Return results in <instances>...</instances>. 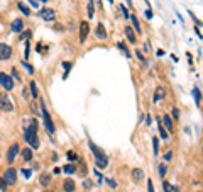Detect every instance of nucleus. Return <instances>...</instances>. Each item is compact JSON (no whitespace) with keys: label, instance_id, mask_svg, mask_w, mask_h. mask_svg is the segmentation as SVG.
Here are the masks:
<instances>
[{"label":"nucleus","instance_id":"f257e3e1","mask_svg":"<svg viewBox=\"0 0 203 192\" xmlns=\"http://www.w3.org/2000/svg\"><path fill=\"white\" fill-rule=\"evenodd\" d=\"M88 148H90V151L93 153V157H95V165H96V168H107L108 167V157H107V153L102 150L98 144H95L91 139H88Z\"/></svg>","mask_w":203,"mask_h":192},{"label":"nucleus","instance_id":"f03ea898","mask_svg":"<svg viewBox=\"0 0 203 192\" xmlns=\"http://www.w3.org/2000/svg\"><path fill=\"white\" fill-rule=\"evenodd\" d=\"M39 110H41V114H42V123H44L46 131L51 136L56 134V124H54L53 117H51V114H49V110H47V107H46V102H44L42 99H39Z\"/></svg>","mask_w":203,"mask_h":192},{"label":"nucleus","instance_id":"7ed1b4c3","mask_svg":"<svg viewBox=\"0 0 203 192\" xmlns=\"http://www.w3.org/2000/svg\"><path fill=\"white\" fill-rule=\"evenodd\" d=\"M24 141H26L32 150H39L41 141H39V136H37V129L32 128L31 124H27L26 128H24Z\"/></svg>","mask_w":203,"mask_h":192},{"label":"nucleus","instance_id":"20e7f679","mask_svg":"<svg viewBox=\"0 0 203 192\" xmlns=\"http://www.w3.org/2000/svg\"><path fill=\"white\" fill-rule=\"evenodd\" d=\"M17 175H19L17 168H14L12 165H9V167L5 168V172H4L2 178L7 182V185H9V187H12V185H15V184H17V180H19V177H17Z\"/></svg>","mask_w":203,"mask_h":192},{"label":"nucleus","instance_id":"39448f33","mask_svg":"<svg viewBox=\"0 0 203 192\" xmlns=\"http://www.w3.org/2000/svg\"><path fill=\"white\" fill-rule=\"evenodd\" d=\"M15 87V82L12 80V77L7 71H0V89H4L5 92H10Z\"/></svg>","mask_w":203,"mask_h":192},{"label":"nucleus","instance_id":"423d86ee","mask_svg":"<svg viewBox=\"0 0 203 192\" xmlns=\"http://www.w3.org/2000/svg\"><path fill=\"white\" fill-rule=\"evenodd\" d=\"M20 153V144L19 143H12L9 148H7V153H5V160L9 165H12L15 162V158L19 157Z\"/></svg>","mask_w":203,"mask_h":192},{"label":"nucleus","instance_id":"0eeeda50","mask_svg":"<svg viewBox=\"0 0 203 192\" xmlns=\"http://www.w3.org/2000/svg\"><path fill=\"white\" fill-rule=\"evenodd\" d=\"M14 55V49L10 44H7V43H0V61H7V60H10Z\"/></svg>","mask_w":203,"mask_h":192},{"label":"nucleus","instance_id":"6e6552de","mask_svg":"<svg viewBox=\"0 0 203 192\" xmlns=\"http://www.w3.org/2000/svg\"><path fill=\"white\" fill-rule=\"evenodd\" d=\"M80 44H85L86 43V39H88V34H90V22L88 21H81L80 22Z\"/></svg>","mask_w":203,"mask_h":192},{"label":"nucleus","instance_id":"1a4fd4ad","mask_svg":"<svg viewBox=\"0 0 203 192\" xmlns=\"http://www.w3.org/2000/svg\"><path fill=\"white\" fill-rule=\"evenodd\" d=\"M0 110H4V112H12L14 110V104L10 102V99L5 92L0 94Z\"/></svg>","mask_w":203,"mask_h":192},{"label":"nucleus","instance_id":"9d476101","mask_svg":"<svg viewBox=\"0 0 203 192\" xmlns=\"http://www.w3.org/2000/svg\"><path fill=\"white\" fill-rule=\"evenodd\" d=\"M161 124H162V128L168 131L169 134L174 131V121H173V117L169 116V114H162L161 117Z\"/></svg>","mask_w":203,"mask_h":192},{"label":"nucleus","instance_id":"9b49d317","mask_svg":"<svg viewBox=\"0 0 203 192\" xmlns=\"http://www.w3.org/2000/svg\"><path fill=\"white\" fill-rule=\"evenodd\" d=\"M95 36H96V39H98V41H107V38H108L107 27H105L102 22H98V24L95 26Z\"/></svg>","mask_w":203,"mask_h":192},{"label":"nucleus","instance_id":"f8f14e48","mask_svg":"<svg viewBox=\"0 0 203 192\" xmlns=\"http://www.w3.org/2000/svg\"><path fill=\"white\" fill-rule=\"evenodd\" d=\"M61 187H63V192H76V182H74V178H71V177L64 178Z\"/></svg>","mask_w":203,"mask_h":192},{"label":"nucleus","instance_id":"ddd939ff","mask_svg":"<svg viewBox=\"0 0 203 192\" xmlns=\"http://www.w3.org/2000/svg\"><path fill=\"white\" fill-rule=\"evenodd\" d=\"M124 34H125V38H127V41L130 43V44H137V34L134 32V29L130 27V24H127L125 27H124Z\"/></svg>","mask_w":203,"mask_h":192},{"label":"nucleus","instance_id":"4468645a","mask_svg":"<svg viewBox=\"0 0 203 192\" xmlns=\"http://www.w3.org/2000/svg\"><path fill=\"white\" fill-rule=\"evenodd\" d=\"M166 95H168V90H166V87L157 85V87H156V90H154L152 102H159V100H162V99H166Z\"/></svg>","mask_w":203,"mask_h":192},{"label":"nucleus","instance_id":"2eb2a0df","mask_svg":"<svg viewBox=\"0 0 203 192\" xmlns=\"http://www.w3.org/2000/svg\"><path fill=\"white\" fill-rule=\"evenodd\" d=\"M129 21H130V27L134 29V32L137 36L142 34V26H141V22H139V17L135 14H130V17H129Z\"/></svg>","mask_w":203,"mask_h":192},{"label":"nucleus","instance_id":"dca6fc26","mask_svg":"<svg viewBox=\"0 0 203 192\" xmlns=\"http://www.w3.org/2000/svg\"><path fill=\"white\" fill-rule=\"evenodd\" d=\"M39 17H42L44 21H47V22H53L54 19H56V12H54L53 9H41L39 10Z\"/></svg>","mask_w":203,"mask_h":192},{"label":"nucleus","instance_id":"f3484780","mask_svg":"<svg viewBox=\"0 0 203 192\" xmlns=\"http://www.w3.org/2000/svg\"><path fill=\"white\" fill-rule=\"evenodd\" d=\"M24 27H26V24H24V21H22L20 17L14 19L12 24H10V31H12V32H15V34L22 32V31H24Z\"/></svg>","mask_w":203,"mask_h":192},{"label":"nucleus","instance_id":"a211bd4d","mask_svg":"<svg viewBox=\"0 0 203 192\" xmlns=\"http://www.w3.org/2000/svg\"><path fill=\"white\" fill-rule=\"evenodd\" d=\"M130 177H132V180H134V182H137V184H139V182H142V180L146 178V173H144V170H142V168L135 167V168H132V170H130Z\"/></svg>","mask_w":203,"mask_h":192},{"label":"nucleus","instance_id":"6ab92c4d","mask_svg":"<svg viewBox=\"0 0 203 192\" xmlns=\"http://www.w3.org/2000/svg\"><path fill=\"white\" fill-rule=\"evenodd\" d=\"M86 172H88V165L85 163V160L83 158H78V162H76V173H80V177H86Z\"/></svg>","mask_w":203,"mask_h":192},{"label":"nucleus","instance_id":"aec40b11","mask_svg":"<svg viewBox=\"0 0 203 192\" xmlns=\"http://www.w3.org/2000/svg\"><path fill=\"white\" fill-rule=\"evenodd\" d=\"M20 157H22V160L24 162H31L34 157V150L31 148V146H26V148H20V153H19Z\"/></svg>","mask_w":203,"mask_h":192},{"label":"nucleus","instance_id":"412c9836","mask_svg":"<svg viewBox=\"0 0 203 192\" xmlns=\"http://www.w3.org/2000/svg\"><path fill=\"white\" fill-rule=\"evenodd\" d=\"M29 94H31V97H32L34 100H37L39 99V90H37V83H36V80H29Z\"/></svg>","mask_w":203,"mask_h":192},{"label":"nucleus","instance_id":"4be33fe9","mask_svg":"<svg viewBox=\"0 0 203 192\" xmlns=\"http://www.w3.org/2000/svg\"><path fill=\"white\" fill-rule=\"evenodd\" d=\"M51 182H53V177H51V173H49V172H42V173L39 175V184H41V187H44V189H46V187L51 184Z\"/></svg>","mask_w":203,"mask_h":192},{"label":"nucleus","instance_id":"5701e85b","mask_svg":"<svg viewBox=\"0 0 203 192\" xmlns=\"http://www.w3.org/2000/svg\"><path fill=\"white\" fill-rule=\"evenodd\" d=\"M156 123H157V131H159V138L161 139H169V133L164 128H162L161 124V117H156Z\"/></svg>","mask_w":203,"mask_h":192},{"label":"nucleus","instance_id":"b1692460","mask_svg":"<svg viewBox=\"0 0 203 192\" xmlns=\"http://www.w3.org/2000/svg\"><path fill=\"white\" fill-rule=\"evenodd\" d=\"M17 7H19V10L20 12H22V15H26V17H31V7H29V5H27L26 2H22V0H19V2H17Z\"/></svg>","mask_w":203,"mask_h":192},{"label":"nucleus","instance_id":"393cba45","mask_svg":"<svg viewBox=\"0 0 203 192\" xmlns=\"http://www.w3.org/2000/svg\"><path fill=\"white\" fill-rule=\"evenodd\" d=\"M9 75L12 77V80L15 83H22V77H20L19 68H17V66H10V73H9Z\"/></svg>","mask_w":203,"mask_h":192},{"label":"nucleus","instance_id":"a878e982","mask_svg":"<svg viewBox=\"0 0 203 192\" xmlns=\"http://www.w3.org/2000/svg\"><path fill=\"white\" fill-rule=\"evenodd\" d=\"M117 48L120 49V51H122V53H124L125 56H127L129 60L132 58V53L129 51V46H127V43H125V41H119V43H117Z\"/></svg>","mask_w":203,"mask_h":192},{"label":"nucleus","instance_id":"bb28decb","mask_svg":"<svg viewBox=\"0 0 203 192\" xmlns=\"http://www.w3.org/2000/svg\"><path fill=\"white\" fill-rule=\"evenodd\" d=\"M86 15H88V21L95 17V0H88V4H86Z\"/></svg>","mask_w":203,"mask_h":192},{"label":"nucleus","instance_id":"cd10ccee","mask_svg":"<svg viewBox=\"0 0 203 192\" xmlns=\"http://www.w3.org/2000/svg\"><path fill=\"white\" fill-rule=\"evenodd\" d=\"M162 189H164V192H181L178 187H174L173 184H169L168 180H164V178H162Z\"/></svg>","mask_w":203,"mask_h":192},{"label":"nucleus","instance_id":"c85d7f7f","mask_svg":"<svg viewBox=\"0 0 203 192\" xmlns=\"http://www.w3.org/2000/svg\"><path fill=\"white\" fill-rule=\"evenodd\" d=\"M157 172H159V177L164 178V177H166V173H168V163H166V162L157 163Z\"/></svg>","mask_w":203,"mask_h":192},{"label":"nucleus","instance_id":"c756f323","mask_svg":"<svg viewBox=\"0 0 203 192\" xmlns=\"http://www.w3.org/2000/svg\"><path fill=\"white\" fill-rule=\"evenodd\" d=\"M63 172L64 173H68V175H73V173H76V163H66L64 167H63Z\"/></svg>","mask_w":203,"mask_h":192},{"label":"nucleus","instance_id":"7c9ffc66","mask_svg":"<svg viewBox=\"0 0 203 192\" xmlns=\"http://www.w3.org/2000/svg\"><path fill=\"white\" fill-rule=\"evenodd\" d=\"M152 151H154V157H159V138L157 136H154L152 138Z\"/></svg>","mask_w":203,"mask_h":192},{"label":"nucleus","instance_id":"2f4dec72","mask_svg":"<svg viewBox=\"0 0 203 192\" xmlns=\"http://www.w3.org/2000/svg\"><path fill=\"white\" fill-rule=\"evenodd\" d=\"M63 68H64V75H63V78L66 80L68 78V73L71 71V68H73V63L71 61H63Z\"/></svg>","mask_w":203,"mask_h":192},{"label":"nucleus","instance_id":"473e14b6","mask_svg":"<svg viewBox=\"0 0 203 192\" xmlns=\"http://www.w3.org/2000/svg\"><path fill=\"white\" fill-rule=\"evenodd\" d=\"M20 65H22V66L27 70V73H29V75H34V73H36V68H34L32 65H29L26 60H22V61H20Z\"/></svg>","mask_w":203,"mask_h":192},{"label":"nucleus","instance_id":"72a5a7b5","mask_svg":"<svg viewBox=\"0 0 203 192\" xmlns=\"http://www.w3.org/2000/svg\"><path fill=\"white\" fill-rule=\"evenodd\" d=\"M29 56H31V39H27L26 41V48H24V60H29Z\"/></svg>","mask_w":203,"mask_h":192},{"label":"nucleus","instance_id":"f704fd0d","mask_svg":"<svg viewBox=\"0 0 203 192\" xmlns=\"http://www.w3.org/2000/svg\"><path fill=\"white\" fill-rule=\"evenodd\" d=\"M27 39H31V31L24 29L22 32H19V41H27Z\"/></svg>","mask_w":203,"mask_h":192},{"label":"nucleus","instance_id":"c9c22d12","mask_svg":"<svg viewBox=\"0 0 203 192\" xmlns=\"http://www.w3.org/2000/svg\"><path fill=\"white\" fill-rule=\"evenodd\" d=\"M66 157H68V160H69L71 163H76V162H78V158H80L73 150H69V151H68V153H66Z\"/></svg>","mask_w":203,"mask_h":192},{"label":"nucleus","instance_id":"e433bc0d","mask_svg":"<svg viewBox=\"0 0 203 192\" xmlns=\"http://www.w3.org/2000/svg\"><path fill=\"white\" fill-rule=\"evenodd\" d=\"M134 55H135V58H137L139 61L146 63V56H144V55H146V53H142V49H139V48H137V49H135V51H134Z\"/></svg>","mask_w":203,"mask_h":192},{"label":"nucleus","instance_id":"4c0bfd02","mask_svg":"<svg viewBox=\"0 0 203 192\" xmlns=\"http://www.w3.org/2000/svg\"><path fill=\"white\" fill-rule=\"evenodd\" d=\"M193 95H195L196 105H198V107H200V99H202V90L198 89V87H195V89H193Z\"/></svg>","mask_w":203,"mask_h":192},{"label":"nucleus","instance_id":"58836bf2","mask_svg":"<svg viewBox=\"0 0 203 192\" xmlns=\"http://www.w3.org/2000/svg\"><path fill=\"white\" fill-rule=\"evenodd\" d=\"M103 180H105V182H107L108 184V187H110V189H117V187H119V184H117V180H114V178H110V177H107V178H103Z\"/></svg>","mask_w":203,"mask_h":192},{"label":"nucleus","instance_id":"ea45409f","mask_svg":"<svg viewBox=\"0 0 203 192\" xmlns=\"http://www.w3.org/2000/svg\"><path fill=\"white\" fill-rule=\"evenodd\" d=\"M171 117H173V121H179V109L178 107H171Z\"/></svg>","mask_w":203,"mask_h":192},{"label":"nucleus","instance_id":"a19ab883","mask_svg":"<svg viewBox=\"0 0 203 192\" xmlns=\"http://www.w3.org/2000/svg\"><path fill=\"white\" fill-rule=\"evenodd\" d=\"M120 10H122V15H124V19L129 21V17H130V12H129V9L125 5H120Z\"/></svg>","mask_w":203,"mask_h":192},{"label":"nucleus","instance_id":"79ce46f5","mask_svg":"<svg viewBox=\"0 0 203 192\" xmlns=\"http://www.w3.org/2000/svg\"><path fill=\"white\" fill-rule=\"evenodd\" d=\"M31 112H32L34 116H39V114H41L39 105H37V104H31Z\"/></svg>","mask_w":203,"mask_h":192},{"label":"nucleus","instance_id":"37998d69","mask_svg":"<svg viewBox=\"0 0 203 192\" xmlns=\"http://www.w3.org/2000/svg\"><path fill=\"white\" fill-rule=\"evenodd\" d=\"M173 155H174V151H173V150L166 151V153H164V162H166V163L171 162V160H173Z\"/></svg>","mask_w":203,"mask_h":192},{"label":"nucleus","instance_id":"c03bdc74","mask_svg":"<svg viewBox=\"0 0 203 192\" xmlns=\"http://www.w3.org/2000/svg\"><path fill=\"white\" fill-rule=\"evenodd\" d=\"M144 17H146L147 21H151V19L154 17V14H152V9H146V10H144Z\"/></svg>","mask_w":203,"mask_h":192},{"label":"nucleus","instance_id":"a18cd8bd","mask_svg":"<svg viewBox=\"0 0 203 192\" xmlns=\"http://www.w3.org/2000/svg\"><path fill=\"white\" fill-rule=\"evenodd\" d=\"M7 189H9L7 182H5V180H4L2 177H0V191H2V192H7Z\"/></svg>","mask_w":203,"mask_h":192},{"label":"nucleus","instance_id":"49530a36","mask_svg":"<svg viewBox=\"0 0 203 192\" xmlns=\"http://www.w3.org/2000/svg\"><path fill=\"white\" fill-rule=\"evenodd\" d=\"M147 192H156L154 191V184H152L151 178H147Z\"/></svg>","mask_w":203,"mask_h":192},{"label":"nucleus","instance_id":"de8ad7c7","mask_svg":"<svg viewBox=\"0 0 203 192\" xmlns=\"http://www.w3.org/2000/svg\"><path fill=\"white\" fill-rule=\"evenodd\" d=\"M91 185H93V184H91V180H90V178H88V180H86V177L83 178V187H85V189H90Z\"/></svg>","mask_w":203,"mask_h":192},{"label":"nucleus","instance_id":"09e8293b","mask_svg":"<svg viewBox=\"0 0 203 192\" xmlns=\"http://www.w3.org/2000/svg\"><path fill=\"white\" fill-rule=\"evenodd\" d=\"M95 175H96V177H98V182H100V184H102V182H103V178H105V177H103V175H102V173H100V170H98V168H95Z\"/></svg>","mask_w":203,"mask_h":192},{"label":"nucleus","instance_id":"8fccbe9b","mask_svg":"<svg viewBox=\"0 0 203 192\" xmlns=\"http://www.w3.org/2000/svg\"><path fill=\"white\" fill-rule=\"evenodd\" d=\"M142 53H151V43L149 41L144 43V51H142Z\"/></svg>","mask_w":203,"mask_h":192},{"label":"nucleus","instance_id":"3c124183","mask_svg":"<svg viewBox=\"0 0 203 192\" xmlns=\"http://www.w3.org/2000/svg\"><path fill=\"white\" fill-rule=\"evenodd\" d=\"M22 97H24V100H29V99H31V94H29V90L27 89L22 90Z\"/></svg>","mask_w":203,"mask_h":192},{"label":"nucleus","instance_id":"603ef678","mask_svg":"<svg viewBox=\"0 0 203 192\" xmlns=\"http://www.w3.org/2000/svg\"><path fill=\"white\" fill-rule=\"evenodd\" d=\"M144 121H146V126H151V124H152V117H151V114H146Z\"/></svg>","mask_w":203,"mask_h":192},{"label":"nucleus","instance_id":"864d4df0","mask_svg":"<svg viewBox=\"0 0 203 192\" xmlns=\"http://www.w3.org/2000/svg\"><path fill=\"white\" fill-rule=\"evenodd\" d=\"M20 172L26 175V178H31V175H32V170H27V168H22Z\"/></svg>","mask_w":203,"mask_h":192},{"label":"nucleus","instance_id":"5fc2aeb1","mask_svg":"<svg viewBox=\"0 0 203 192\" xmlns=\"http://www.w3.org/2000/svg\"><path fill=\"white\" fill-rule=\"evenodd\" d=\"M29 5L34 9H39V2H37V0H29Z\"/></svg>","mask_w":203,"mask_h":192},{"label":"nucleus","instance_id":"6e6d98bb","mask_svg":"<svg viewBox=\"0 0 203 192\" xmlns=\"http://www.w3.org/2000/svg\"><path fill=\"white\" fill-rule=\"evenodd\" d=\"M53 173H54V175H58V173H61V168H59V167H56V168H54V170H53Z\"/></svg>","mask_w":203,"mask_h":192},{"label":"nucleus","instance_id":"4d7b16f0","mask_svg":"<svg viewBox=\"0 0 203 192\" xmlns=\"http://www.w3.org/2000/svg\"><path fill=\"white\" fill-rule=\"evenodd\" d=\"M156 53H157V56H162V55H164V51H162V49H157Z\"/></svg>","mask_w":203,"mask_h":192},{"label":"nucleus","instance_id":"13d9d810","mask_svg":"<svg viewBox=\"0 0 203 192\" xmlns=\"http://www.w3.org/2000/svg\"><path fill=\"white\" fill-rule=\"evenodd\" d=\"M96 5H98L100 9H103V5H102V0H96Z\"/></svg>","mask_w":203,"mask_h":192},{"label":"nucleus","instance_id":"bf43d9fd","mask_svg":"<svg viewBox=\"0 0 203 192\" xmlns=\"http://www.w3.org/2000/svg\"><path fill=\"white\" fill-rule=\"evenodd\" d=\"M39 2H42V4H47V2H49V0H39Z\"/></svg>","mask_w":203,"mask_h":192},{"label":"nucleus","instance_id":"052dcab7","mask_svg":"<svg viewBox=\"0 0 203 192\" xmlns=\"http://www.w3.org/2000/svg\"><path fill=\"white\" fill-rule=\"evenodd\" d=\"M108 2H110V4H114V0H108Z\"/></svg>","mask_w":203,"mask_h":192},{"label":"nucleus","instance_id":"680f3d73","mask_svg":"<svg viewBox=\"0 0 203 192\" xmlns=\"http://www.w3.org/2000/svg\"><path fill=\"white\" fill-rule=\"evenodd\" d=\"M44 192H53V191H44Z\"/></svg>","mask_w":203,"mask_h":192},{"label":"nucleus","instance_id":"e2e57ef3","mask_svg":"<svg viewBox=\"0 0 203 192\" xmlns=\"http://www.w3.org/2000/svg\"><path fill=\"white\" fill-rule=\"evenodd\" d=\"M0 94H2V92H0Z\"/></svg>","mask_w":203,"mask_h":192}]
</instances>
